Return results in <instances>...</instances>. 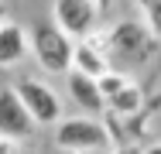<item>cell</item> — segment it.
I'll return each mask as SVG.
<instances>
[{
    "instance_id": "obj_9",
    "label": "cell",
    "mask_w": 161,
    "mask_h": 154,
    "mask_svg": "<svg viewBox=\"0 0 161 154\" xmlns=\"http://www.w3.org/2000/svg\"><path fill=\"white\" fill-rule=\"evenodd\" d=\"M72 69H82V72H89V75H96V79L110 72V65L103 58V48L93 45L89 38H82V41L75 45V65H72Z\"/></svg>"
},
{
    "instance_id": "obj_3",
    "label": "cell",
    "mask_w": 161,
    "mask_h": 154,
    "mask_svg": "<svg viewBox=\"0 0 161 154\" xmlns=\"http://www.w3.org/2000/svg\"><path fill=\"white\" fill-rule=\"evenodd\" d=\"M34 113L28 110V103L21 99V92L17 86L14 89H3L0 92V134H7V137H28L34 130Z\"/></svg>"
},
{
    "instance_id": "obj_11",
    "label": "cell",
    "mask_w": 161,
    "mask_h": 154,
    "mask_svg": "<svg viewBox=\"0 0 161 154\" xmlns=\"http://www.w3.org/2000/svg\"><path fill=\"white\" fill-rule=\"evenodd\" d=\"M137 7H141V14H144V21H147V28L161 34V0H134Z\"/></svg>"
},
{
    "instance_id": "obj_2",
    "label": "cell",
    "mask_w": 161,
    "mask_h": 154,
    "mask_svg": "<svg viewBox=\"0 0 161 154\" xmlns=\"http://www.w3.org/2000/svg\"><path fill=\"white\" fill-rule=\"evenodd\" d=\"M55 144L62 151H110L113 147V137L93 117H69L55 130Z\"/></svg>"
},
{
    "instance_id": "obj_6",
    "label": "cell",
    "mask_w": 161,
    "mask_h": 154,
    "mask_svg": "<svg viewBox=\"0 0 161 154\" xmlns=\"http://www.w3.org/2000/svg\"><path fill=\"white\" fill-rule=\"evenodd\" d=\"M69 96H72V103L79 106V110H86V113H103L110 103H106V92L99 86L96 75H89V72H82V69H72L69 72Z\"/></svg>"
},
{
    "instance_id": "obj_12",
    "label": "cell",
    "mask_w": 161,
    "mask_h": 154,
    "mask_svg": "<svg viewBox=\"0 0 161 154\" xmlns=\"http://www.w3.org/2000/svg\"><path fill=\"white\" fill-rule=\"evenodd\" d=\"M99 86H103V92H106V99H110L113 92H120L124 86H127V79H124L120 72H106V75H99Z\"/></svg>"
},
{
    "instance_id": "obj_1",
    "label": "cell",
    "mask_w": 161,
    "mask_h": 154,
    "mask_svg": "<svg viewBox=\"0 0 161 154\" xmlns=\"http://www.w3.org/2000/svg\"><path fill=\"white\" fill-rule=\"evenodd\" d=\"M31 48L41 69L45 72H69L75 65V45H72V34L55 21H41L31 28Z\"/></svg>"
},
{
    "instance_id": "obj_8",
    "label": "cell",
    "mask_w": 161,
    "mask_h": 154,
    "mask_svg": "<svg viewBox=\"0 0 161 154\" xmlns=\"http://www.w3.org/2000/svg\"><path fill=\"white\" fill-rule=\"evenodd\" d=\"M24 55H28V34H24V28H17L14 21H7L0 28V65L10 69Z\"/></svg>"
},
{
    "instance_id": "obj_4",
    "label": "cell",
    "mask_w": 161,
    "mask_h": 154,
    "mask_svg": "<svg viewBox=\"0 0 161 154\" xmlns=\"http://www.w3.org/2000/svg\"><path fill=\"white\" fill-rule=\"evenodd\" d=\"M99 17L96 0H55V21L72 38H89V31Z\"/></svg>"
},
{
    "instance_id": "obj_7",
    "label": "cell",
    "mask_w": 161,
    "mask_h": 154,
    "mask_svg": "<svg viewBox=\"0 0 161 154\" xmlns=\"http://www.w3.org/2000/svg\"><path fill=\"white\" fill-rule=\"evenodd\" d=\"M144 45H147V31L141 28V24H134V21H124V24H117V28L110 31V48L120 52V55H127V58L141 55Z\"/></svg>"
},
{
    "instance_id": "obj_13",
    "label": "cell",
    "mask_w": 161,
    "mask_h": 154,
    "mask_svg": "<svg viewBox=\"0 0 161 154\" xmlns=\"http://www.w3.org/2000/svg\"><path fill=\"white\" fill-rule=\"evenodd\" d=\"M99 3V14H103V10H110V0H96Z\"/></svg>"
},
{
    "instance_id": "obj_10",
    "label": "cell",
    "mask_w": 161,
    "mask_h": 154,
    "mask_svg": "<svg viewBox=\"0 0 161 154\" xmlns=\"http://www.w3.org/2000/svg\"><path fill=\"white\" fill-rule=\"evenodd\" d=\"M106 103H110V110H113V113L127 117V113H137V110H141L144 96H141V89H137V86H130V82H127V86H124L120 92H113Z\"/></svg>"
},
{
    "instance_id": "obj_5",
    "label": "cell",
    "mask_w": 161,
    "mask_h": 154,
    "mask_svg": "<svg viewBox=\"0 0 161 154\" xmlns=\"http://www.w3.org/2000/svg\"><path fill=\"white\" fill-rule=\"evenodd\" d=\"M17 92H21V99L28 103V110L34 113L38 123H55L58 117H62L58 96L48 89L45 82H38V79H21V82H17Z\"/></svg>"
}]
</instances>
